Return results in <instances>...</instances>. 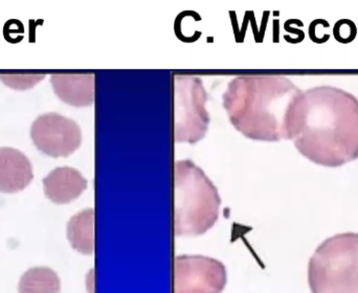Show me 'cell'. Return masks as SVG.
Masks as SVG:
<instances>
[{"instance_id":"cell-1","label":"cell","mask_w":358,"mask_h":293,"mask_svg":"<svg viewBox=\"0 0 358 293\" xmlns=\"http://www.w3.org/2000/svg\"><path fill=\"white\" fill-rule=\"evenodd\" d=\"M229 122L245 138L262 142L294 140L304 110V90L282 76H241L222 97Z\"/></svg>"},{"instance_id":"cell-2","label":"cell","mask_w":358,"mask_h":293,"mask_svg":"<svg viewBox=\"0 0 358 293\" xmlns=\"http://www.w3.org/2000/svg\"><path fill=\"white\" fill-rule=\"evenodd\" d=\"M294 147L320 166L338 168L358 158V99L332 86L304 92Z\"/></svg>"},{"instance_id":"cell-3","label":"cell","mask_w":358,"mask_h":293,"mask_svg":"<svg viewBox=\"0 0 358 293\" xmlns=\"http://www.w3.org/2000/svg\"><path fill=\"white\" fill-rule=\"evenodd\" d=\"M221 198L206 173L192 160L174 164V233L176 237H197L214 227Z\"/></svg>"},{"instance_id":"cell-4","label":"cell","mask_w":358,"mask_h":293,"mask_svg":"<svg viewBox=\"0 0 358 293\" xmlns=\"http://www.w3.org/2000/svg\"><path fill=\"white\" fill-rule=\"evenodd\" d=\"M308 284L311 293H358V234H338L315 250Z\"/></svg>"},{"instance_id":"cell-5","label":"cell","mask_w":358,"mask_h":293,"mask_svg":"<svg viewBox=\"0 0 358 293\" xmlns=\"http://www.w3.org/2000/svg\"><path fill=\"white\" fill-rule=\"evenodd\" d=\"M208 94L201 80L193 76L174 77V140L196 144L206 136L210 115Z\"/></svg>"},{"instance_id":"cell-6","label":"cell","mask_w":358,"mask_h":293,"mask_svg":"<svg viewBox=\"0 0 358 293\" xmlns=\"http://www.w3.org/2000/svg\"><path fill=\"white\" fill-rule=\"evenodd\" d=\"M227 282V269L216 259L183 255L174 261V293H221Z\"/></svg>"},{"instance_id":"cell-7","label":"cell","mask_w":358,"mask_h":293,"mask_svg":"<svg viewBox=\"0 0 358 293\" xmlns=\"http://www.w3.org/2000/svg\"><path fill=\"white\" fill-rule=\"evenodd\" d=\"M31 138L41 153L54 158L67 157L81 146L82 131L73 120L50 113L36 119Z\"/></svg>"},{"instance_id":"cell-8","label":"cell","mask_w":358,"mask_h":293,"mask_svg":"<svg viewBox=\"0 0 358 293\" xmlns=\"http://www.w3.org/2000/svg\"><path fill=\"white\" fill-rule=\"evenodd\" d=\"M34 178L29 158L15 148H0V192L14 194L23 191Z\"/></svg>"},{"instance_id":"cell-9","label":"cell","mask_w":358,"mask_h":293,"mask_svg":"<svg viewBox=\"0 0 358 293\" xmlns=\"http://www.w3.org/2000/svg\"><path fill=\"white\" fill-rule=\"evenodd\" d=\"M43 189L50 201L67 204L79 198L87 189V180L76 169L61 166L52 170L43 179Z\"/></svg>"},{"instance_id":"cell-10","label":"cell","mask_w":358,"mask_h":293,"mask_svg":"<svg viewBox=\"0 0 358 293\" xmlns=\"http://www.w3.org/2000/svg\"><path fill=\"white\" fill-rule=\"evenodd\" d=\"M50 83L56 96L65 104L75 107L94 104L96 78L92 73H56L50 77Z\"/></svg>"},{"instance_id":"cell-11","label":"cell","mask_w":358,"mask_h":293,"mask_svg":"<svg viewBox=\"0 0 358 293\" xmlns=\"http://www.w3.org/2000/svg\"><path fill=\"white\" fill-rule=\"evenodd\" d=\"M67 239L73 250L80 254L92 255L94 252V210H82L71 217L67 224Z\"/></svg>"},{"instance_id":"cell-12","label":"cell","mask_w":358,"mask_h":293,"mask_svg":"<svg viewBox=\"0 0 358 293\" xmlns=\"http://www.w3.org/2000/svg\"><path fill=\"white\" fill-rule=\"evenodd\" d=\"M19 293H60L59 276L50 267H33L21 277Z\"/></svg>"},{"instance_id":"cell-13","label":"cell","mask_w":358,"mask_h":293,"mask_svg":"<svg viewBox=\"0 0 358 293\" xmlns=\"http://www.w3.org/2000/svg\"><path fill=\"white\" fill-rule=\"evenodd\" d=\"M44 78V75H0V81L13 90H24L35 87Z\"/></svg>"}]
</instances>
